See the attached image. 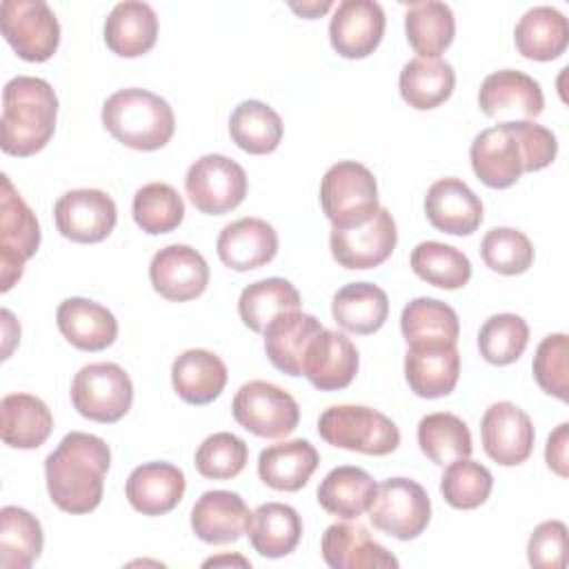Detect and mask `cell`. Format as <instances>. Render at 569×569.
<instances>
[{
	"instance_id": "3",
	"label": "cell",
	"mask_w": 569,
	"mask_h": 569,
	"mask_svg": "<svg viewBox=\"0 0 569 569\" xmlns=\"http://www.w3.org/2000/svg\"><path fill=\"white\" fill-rule=\"evenodd\" d=\"M58 98L51 84L36 76H16L2 89V140L9 156L27 158L47 147L56 131Z\"/></svg>"
},
{
	"instance_id": "28",
	"label": "cell",
	"mask_w": 569,
	"mask_h": 569,
	"mask_svg": "<svg viewBox=\"0 0 569 569\" xmlns=\"http://www.w3.org/2000/svg\"><path fill=\"white\" fill-rule=\"evenodd\" d=\"M104 42L120 58H138L158 40V16L151 4L127 0L118 2L104 20Z\"/></svg>"
},
{
	"instance_id": "12",
	"label": "cell",
	"mask_w": 569,
	"mask_h": 569,
	"mask_svg": "<svg viewBox=\"0 0 569 569\" xmlns=\"http://www.w3.org/2000/svg\"><path fill=\"white\" fill-rule=\"evenodd\" d=\"M184 189L200 213L222 216L244 200L247 173L236 160L222 153H207L189 167Z\"/></svg>"
},
{
	"instance_id": "15",
	"label": "cell",
	"mask_w": 569,
	"mask_h": 569,
	"mask_svg": "<svg viewBox=\"0 0 569 569\" xmlns=\"http://www.w3.org/2000/svg\"><path fill=\"white\" fill-rule=\"evenodd\" d=\"M480 436L485 453L502 465L516 467L522 465L533 451V422L531 418L513 402H493L482 420H480Z\"/></svg>"
},
{
	"instance_id": "16",
	"label": "cell",
	"mask_w": 569,
	"mask_h": 569,
	"mask_svg": "<svg viewBox=\"0 0 569 569\" xmlns=\"http://www.w3.org/2000/svg\"><path fill=\"white\" fill-rule=\"evenodd\" d=\"M149 280L162 298L187 302L204 293L209 284V264L202 253L189 244H167L151 258Z\"/></svg>"
},
{
	"instance_id": "33",
	"label": "cell",
	"mask_w": 569,
	"mask_h": 569,
	"mask_svg": "<svg viewBox=\"0 0 569 569\" xmlns=\"http://www.w3.org/2000/svg\"><path fill=\"white\" fill-rule=\"evenodd\" d=\"M376 480L360 467L342 465L331 469L318 487V505L342 520H358L376 498Z\"/></svg>"
},
{
	"instance_id": "48",
	"label": "cell",
	"mask_w": 569,
	"mask_h": 569,
	"mask_svg": "<svg viewBox=\"0 0 569 569\" xmlns=\"http://www.w3.org/2000/svg\"><path fill=\"white\" fill-rule=\"evenodd\" d=\"M249 458V447L242 438L229 431H218L202 440L196 449V469L209 480L236 478Z\"/></svg>"
},
{
	"instance_id": "30",
	"label": "cell",
	"mask_w": 569,
	"mask_h": 569,
	"mask_svg": "<svg viewBox=\"0 0 569 569\" xmlns=\"http://www.w3.org/2000/svg\"><path fill=\"white\" fill-rule=\"evenodd\" d=\"M320 456L309 440L296 438L269 445L258 456L260 480L276 491H300L316 471Z\"/></svg>"
},
{
	"instance_id": "36",
	"label": "cell",
	"mask_w": 569,
	"mask_h": 569,
	"mask_svg": "<svg viewBox=\"0 0 569 569\" xmlns=\"http://www.w3.org/2000/svg\"><path fill=\"white\" fill-rule=\"evenodd\" d=\"M333 320L351 333L369 336L378 331L389 316V298L373 282H349L331 300Z\"/></svg>"
},
{
	"instance_id": "26",
	"label": "cell",
	"mask_w": 569,
	"mask_h": 569,
	"mask_svg": "<svg viewBox=\"0 0 569 569\" xmlns=\"http://www.w3.org/2000/svg\"><path fill=\"white\" fill-rule=\"evenodd\" d=\"M56 322L67 342L82 351H102L111 347L118 336L116 316L89 298L62 300L56 311Z\"/></svg>"
},
{
	"instance_id": "51",
	"label": "cell",
	"mask_w": 569,
	"mask_h": 569,
	"mask_svg": "<svg viewBox=\"0 0 569 569\" xmlns=\"http://www.w3.org/2000/svg\"><path fill=\"white\" fill-rule=\"evenodd\" d=\"M567 447H569V422H560L551 436L547 438L545 447V460L547 467L558 473L560 478L569 476V462H567Z\"/></svg>"
},
{
	"instance_id": "17",
	"label": "cell",
	"mask_w": 569,
	"mask_h": 569,
	"mask_svg": "<svg viewBox=\"0 0 569 569\" xmlns=\"http://www.w3.org/2000/svg\"><path fill=\"white\" fill-rule=\"evenodd\" d=\"M385 11L376 0H342L329 22V40L347 60L367 58L385 36Z\"/></svg>"
},
{
	"instance_id": "46",
	"label": "cell",
	"mask_w": 569,
	"mask_h": 569,
	"mask_svg": "<svg viewBox=\"0 0 569 569\" xmlns=\"http://www.w3.org/2000/svg\"><path fill=\"white\" fill-rule=\"evenodd\" d=\"M529 342V325L516 313H496L478 331L480 356L498 367L516 362Z\"/></svg>"
},
{
	"instance_id": "23",
	"label": "cell",
	"mask_w": 569,
	"mask_h": 569,
	"mask_svg": "<svg viewBox=\"0 0 569 569\" xmlns=\"http://www.w3.org/2000/svg\"><path fill=\"white\" fill-rule=\"evenodd\" d=\"M216 251L224 267L233 271H251L276 258L278 233L262 218H240L220 231Z\"/></svg>"
},
{
	"instance_id": "2",
	"label": "cell",
	"mask_w": 569,
	"mask_h": 569,
	"mask_svg": "<svg viewBox=\"0 0 569 569\" xmlns=\"http://www.w3.org/2000/svg\"><path fill=\"white\" fill-rule=\"evenodd\" d=\"M111 465L109 445L84 431L67 433L44 460V478L51 502L67 513L93 511L104 491Z\"/></svg>"
},
{
	"instance_id": "37",
	"label": "cell",
	"mask_w": 569,
	"mask_h": 569,
	"mask_svg": "<svg viewBox=\"0 0 569 569\" xmlns=\"http://www.w3.org/2000/svg\"><path fill=\"white\" fill-rule=\"evenodd\" d=\"M405 33L420 58H438L456 33V20L449 4L438 0L411 2L405 13Z\"/></svg>"
},
{
	"instance_id": "6",
	"label": "cell",
	"mask_w": 569,
	"mask_h": 569,
	"mask_svg": "<svg viewBox=\"0 0 569 569\" xmlns=\"http://www.w3.org/2000/svg\"><path fill=\"white\" fill-rule=\"evenodd\" d=\"M320 207L333 229L365 224L380 209L373 173L356 160L331 164L320 182Z\"/></svg>"
},
{
	"instance_id": "19",
	"label": "cell",
	"mask_w": 569,
	"mask_h": 569,
	"mask_svg": "<svg viewBox=\"0 0 569 569\" xmlns=\"http://www.w3.org/2000/svg\"><path fill=\"white\" fill-rule=\"evenodd\" d=\"M478 104L487 118L533 120L545 109V96L531 76L518 69H500L482 80Z\"/></svg>"
},
{
	"instance_id": "4",
	"label": "cell",
	"mask_w": 569,
	"mask_h": 569,
	"mask_svg": "<svg viewBox=\"0 0 569 569\" xmlns=\"http://www.w3.org/2000/svg\"><path fill=\"white\" fill-rule=\"evenodd\" d=\"M104 129L124 147L156 151L164 147L173 131V109L153 91L129 87L111 93L102 104Z\"/></svg>"
},
{
	"instance_id": "40",
	"label": "cell",
	"mask_w": 569,
	"mask_h": 569,
	"mask_svg": "<svg viewBox=\"0 0 569 569\" xmlns=\"http://www.w3.org/2000/svg\"><path fill=\"white\" fill-rule=\"evenodd\" d=\"M44 536L36 516L22 507L0 511V565L4 569H27L42 553Z\"/></svg>"
},
{
	"instance_id": "25",
	"label": "cell",
	"mask_w": 569,
	"mask_h": 569,
	"mask_svg": "<svg viewBox=\"0 0 569 569\" xmlns=\"http://www.w3.org/2000/svg\"><path fill=\"white\" fill-rule=\"evenodd\" d=\"M184 473L171 462H144L136 467L124 485L129 505L142 516H162L178 507L184 496Z\"/></svg>"
},
{
	"instance_id": "53",
	"label": "cell",
	"mask_w": 569,
	"mask_h": 569,
	"mask_svg": "<svg viewBox=\"0 0 569 569\" xmlns=\"http://www.w3.org/2000/svg\"><path fill=\"white\" fill-rule=\"evenodd\" d=\"M222 562H238V565H242V567H249V562H247L244 558H240V556H233V558H229V556L209 558V560H204V567H209V565H222Z\"/></svg>"
},
{
	"instance_id": "14",
	"label": "cell",
	"mask_w": 569,
	"mask_h": 569,
	"mask_svg": "<svg viewBox=\"0 0 569 569\" xmlns=\"http://www.w3.org/2000/svg\"><path fill=\"white\" fill-rule=\"evenodd\" d=\"M396 242V220L385 207H380L365 224L347 229L331 227L329 236L331 256L345 269H373L382 264L393 253Z\"/></svg>"
},
{
	"instance_id": "38",
	"label": "cell",
	"mask_w": 569,
	"mask_h": 569,
	"mask_svg": "<svg viewBox=\"0 0 569 569\" xmlns=\"http://www.w3.org/2000/svg\"><path fill=\"white\" fill-rule=\"evenodd\" d=\"M229 136L242 151L264 156L278 149L282 140V120L267 102L242 100L231 111Z\"/></svg>"
},
{
	"instance_id": "18",
	"label": "cell",
	"mask_w": 569,
	"mask_h": 569,
	"mask_svg": "<svg viewBox=\"0 0 569 569\" xmlns=\"http://www.w3.org/2000/svg\"><path fill=\"white\" fill-rule=\"evenodd\" d=\"M358 349L340 331H318L302 353V376L320 391H338L351 385L358 373Z\"/></svg>"
},
{
	"instance_id": "5",
	"label": "cell",
	"mask_w": 569,
	"mask_h": 569,
	"mask_svg": "<svg viewBox=\"0 0 569 569\" xmlns=\"http://www.w3.org/2000/svg\"><path fill=\"white\" fill-rule=\"evenodd\" d=\"M320 438L338 449L387 456L398 449L400 431L391 418L365 405H333L318 418Z\"/></svg>"
},
{
	"instance_id": "29",
	"label": "cell",
	"mask_w": 569,
	"mask_h": 569,
	"mask_svg": "<svg viewBox=\"0 0 569 569\" xmlns=\"http://www.w3.org/2000/svg\"><path fill=\"white\" fill-rule=\"evenodd\" d=\"M171 385L184 402L209 405L227 385V365L209 349H187L171 365Z\"/></svg>"
},
{
	"instance_id": "21",
	"label": "cell",
	"mask_w": 569,
	"mask_h": 569,
	"mask_svg": "<svg viewBox=\"0 0 569 569\" xmlns=\"http://www.w3.org/2000/svg\"><path fill=\"white\" fill-rule=\"evenodd\" d=\"M320 551L331 569H389L398 558L378 545L358 522H333L325 529Z\"/></svg>"
},
{
	"instance_id": "50",
	"label": "cell",
	"mask_w": 569,
	"mask_h": 569,
	"mask_svg": "<svg viewBox=\"0 0 569 569\" xmlns=\"http://www.w3.org/2000/svg\"><path fill=\"white\" fill-rule=\"evenodd\" d=\"M527 558L538 569H562L567 565V525L562 520L540 522L529 538Z\"/></svg>"
},
{
	"instance_id": "11",
	"label": "cell",
	"mask_w": 569,
	"mask_h": 569,
	"mask_svg": "<svg viewBox=\"0 0 569 569\" xmlns=\"http://www.w3.org/2000/svg\"><path fill=\"white\" fill-rule=\"evenodd\" d=\"M0 29L18 58L27 62L49 60L60 44V22L44 0H4Z\"/></svg>"
},
{
	"instance_id": "35",
	"label": "cell",
	"mask_w": 569,
	"mask_h": 569,
	"mask_svg": "<svg viewBox=\"0 0 569 569\" xmlns=\"http://www.w3.org/2000/svg\"><path fill=\"white\" fill-rule=\"evenodd\" d=\"M456 87V71L442 58H413L409 60L398 78L402 100L418 109L429 111L440 107Z\"/></svg>"
},
{
	"instance_id": "1",
	"label": "cell",
	"mask_w": 569,
	"mask_h": 569,
	"mask_svg": "<svg viewBox=\"0 0 569 569\" xmlns=\"http://www.w3.org/2000/svg\"><path fill=\"white\" fill-rule=\"evenodd\" d=\"M558 153L556 136L533 120H505L480 131L469 149L471 169L491 189L516 184L522 171H540Z\"/></svg>"
},
{
	"instance_id": "43",
	"label": "cell",
	"mask_w": 569,
	"mask_h": 569,
	"mask_svg": "<svg viewBox=\"0 0 569 569\" xmlns=\"http://www.w3.org/2000/svg\"><path fill=\"white\" fill-rule=\"evenodd\" d=\"M409 264L420 280L438 289L453 291L465 287L471 278L469 258L460 249L436 240H425L416 244L409 256Z\"/></svg>"
},
{
	"instance_id": "20",
	"label": "cell",
	"mask_w": 569,
	"mask_h": 569,
	"mask_svg": "<svg viewBox=\"0 0 569 569\" xmlns=\"http://www.w3.org/2000/svg\"><path fill=\"white\" fill-rule=\"evenodd\" d=\"M405 378L420 398L449 396L460 378V353L451 342L407 345Z\"/></svg>"
},
{
	"instance_id": "22",
	"label": "cell",
	"mask_w": 569,
	"mask_h": 569,
	"mask_svg": "<svg viewBox=\"0 0 569 569\" xmlns=\"http://www.w3.org/2000/svg\"><path fill=\"white\" fill-rule=\"evenodd\" d=\"M425 213L438 231L469 236L482 222V202L467 182L458 178H440L425 196Z\"/></svg>"
},
{
	"instance_id": "39",
	"label": "cell",
	"mask_w": 569,
	"mask_h": 569,
	"mask_svg": "<svg viewBox=\"0 0 569 569\" xmlns=\"http://www.w3.org/2000/svg\"><path fill=\"white\" fill-rule=\"evenodd\" d=\"M300 309L298 289L284 278H264L242 289L238 298V313L244 327L262 333L264 327L284 311Z\"/></svg>"
},
{
	"instance_id": "47",
	"label": "cell",
	"mask_w": 569,
	"mask_h": 569,
	"mask_svg": "<svg viewBox=\"0 0 569 569\" xmlns=\"http://www.w3.org/2000/svg\"><path fill=\"white\" fill-rule=\"evenodd\" d=\"M480 256L491 271L518 276L533 264V244L518 229L493 227L480 242Z\"/></svg>"
},
{
	"instance_id": "31",
	"label": "cell",
	"mask_w": 569,
	"mask_h": 569,
	"mask_svg": "<svg viewBox=\"0 0 569 569\" xmlns=\"http://www.w3.org/2000/svg\"><path fill=\"white\" fill-rule=\"evenodd\" d=\"M513 42L527 60H556L569 44V22L556 7H531L513 29Z\"/></svg>"
},
{
	"instance_id": "13",
	"label": "cell",
	"mask_w": 569,
	"mask_h": 569,
	"mask_svg": "<svg viewBox=\"0 0 569 569\" xmlns=\"http://www.w3.org/2000/svg\"><path fill=\"white\" fill-rule=\"evenodd\" d=\"M53 218L67 240L93 244L113 231L118 209L113 198L102 189H71L58 198Z\"/></svg>"
},
{
	"instance_id": "32",
	"label": "cell",
	"mask_w": 569,
	"mask_h": 569,
	"mask_svg": "<svg viewBox=\"0 0 569 569\" xmlns=\"http://www.w3.org/2000/svg\"><path fill=\"white\" fill-rule=\"evenodd\" d=\"M0 433L13 449H38L53 431L49 407L31 393H9L0 402Z\"/></svg>"
},
{
	"instance_id": "41",
	"label": "cell",
	"mask_w": 569,
	"mask_h": 569,
	"mask_svg": "<svg viewBox=\"0 0 569 569\" xmlns=\"http://www.w3.org/2000/svg\"><path fill=\"white\" fill-rule=\"evenodd\" d=\"M400 331L407 345L420 342H458L460 322L458 313L442 300L413 298L400 316Z\"/></svg>"
},
{
	"instance_id": "45",
	"label": "cell",
	"mask_w": 569,
	"mask_h": 569,
	"mask_svg": "<svg viewBox=\"0 0 569 569\" xmlns=\"http://www.w3.org/2000/svg\"><path fill=\"white\" fill-rule=\"evenodd\" d=\"M491 489H493L491 471L471 458H458L449 462L440 478L442 498L447 500V505L462 511L485 505Z\"/></svg>"
},
{
	"instance_id": "44",
	"label": "cell",
	"mask_w": 569,
	"mask_h": 569,
	"mask_svg": "<svg viewBox=\"0 0 569 569\" xmlns=\"http://www.w3.org/2000/svg\"><path fill=\"white\" fill-rule=\"evenodd\" d=\"M131 213L144 233L160 236L178 229L184 218V202L171 184L149 182L136 191Z\"/></svg>"
},
{
	"instance_id": "27",
	"label": "cell",
	"mask_w": 569,
	"mask_h": 569,
	"mask_svg": "<svg viewBox=\"0 0 569 569\" xmlns=\"http://www.w3.org/2000/svg\"><path fill=\"white\" fill-rule=\"evenodd\" d=\"M322 329L325 327L316 316L302 313L300 309L278 313L262 331L267 358L278 371L287 376H302V353L311 338Z\"/></svg>"
},
{
	"instance_id": "49",
	"label": "cell",
	"mask_w": 569,
	"mask_h": 569,
	"mask_svg": "<svg viewBox=\"0 0 569 569\" xmlns=\"http://www.w3.org/2000/svg\"><path fill=\"white\" fill-rule=\"evenodd\" d=\"M533 378L538 387L567 402L569 400V338L567 333H549L536 349Z\"/></svg>"
},
{
	"instance_id": "8",
	"label": "cell",
	"mask_w": 569,
	"mask_h": 569,
	"mask_svg": "<svg viewBox=\"0 0 569 569\" xmlns=\"http://www.w3.org/2000/svg\"><path fill=\"white\" fill-rule=\"evenodd\" d=\"M40 247V227L31 207L2 173L0 193V291H9L22 276L24 262Z\"/></svg>"
},
{
	"instance_id": "24",
	"label": "cell",
	"mask_w": 569,
	"mask_h": 569,
	"mask_svg": "<svg viewBox=\"0 0 569 569\" xmlns=\"http://www.w3.org/2000/svg\"><path fill=\"white\" fill-rule=\"evenodd\" d=\"M251 511L236 491H204L191 509L193 533L209 545H229L247 533Z\"/></svg>"
},
{
	"instance_id": "42",
	"label": "cell",
	"mask_w": 569,
	"mask_h": 569,
	"mask_svg": "<svg viewBox=\"0 0 569 569\" xmlns=\"http://www.w3.org/2000/svg\"><path fill=\"white\" fill-rule=\"evenodd\" d=\"M418 445L433 465L442 467L458 458H469L473 451L469 427L449 411L427 413L418 422Z\"/></svg>"
},
{
	"instance_id": "34",
	"label": "cell",
	"mask_w": 569,
	"mask_h": 569,
	"mask_svg": "<svg viewBox=\"0 0 569 569\" xmlns=\"http://www.w3.org/2000/svg\"><path fill=\"white\" fill-rule=\"evenodd\" d=\"M247 536L251 547L264 558L289 556L302 536L300 513L284 502H264L251 513Z\"/></svg>"
},
{
	"instance_id": "52",
	"label": "cell",
	"mask_w": 569,
	"mask_h": 569,
	"mask_svg": "<svg viewBox=\"0 0 569 569\" xmlns=\"http://www.w3.org/2000/svg\"><path fill=\"white\" fill-rule=\"evenodd\" d=\"M289 7H291L296 13H300L302 18H318V16H322L327 9H331V2H329V0H325V2H302V4L291 2Z\"/></svg>"
},
{
	"instance_id": "10",
	"label": "cell",
	"mask_w": 569,
	"mask_h": 569,
	"mask_svg": "<svg viewBox=\"0 0 569 569\" xmlns=\"http://www.w3.org/2000/svg\"><path fill=\"white\" fill-rule=\"evenodd\" d=\"M369 520L391 538L413 540L431 520L429 493L411 478H387L378 485L369 507Z\"/></svg>"
},
{
	"instance_id": "7",
	"label": "cell",
	"mask_w": 569,
	"mask_h": 569,
	"mask_svg": "<svg viewBox=\"0 0 569 569\" xmlns=\"http://www.w3.org/2000/svg\"><path fill=\"white\" fill-rule=\"evenodd\" d=\"M73 409L93 422H118L133 402V385L129 373L116 362L84 365L71 382Z\"/></svg>"
},
{
	"instance_id": "9",
	"label": "cell",
	"mask_w": 569,
	"mask_h": 569,
	"mask_svg": "<svg viewBox=\"0 0 569 569\" xmlns=\"http://www.w3.org/2000/svg\"><path fill=\"white\" fill-rule=\"evenodd\" d=\"M236 422L258 438H284L300 422L296 398L267 380L244 382L231 402Z\"/></svg>"
}]
</instances>
